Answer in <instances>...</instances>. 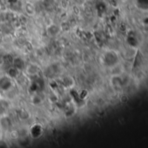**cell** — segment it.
<instances>
[{
  "label": "cell",
  "mask_w": 148,
  "mask_h": 148,
  "mask_svg": "<svg viewBox=\"0 0 148 148\" xmlns=\"http://www.w3.org/2000/svg\"><path fill=\"white\" fill-rule=\"evenodd\" d=\"M101 62L102 64L108 68V69H113L117 67L120 62V57L118 52L113 49H108L106 50L101 57Z\"/></svg>",
  "instance_id": "1"
},
{
  "label": "cell",
  "mask_w": 148,
  "mask_h": 148,
  "mask_svg": "<svg viewBox=\"0 0 148 148\" xmlns=\"http://www.w3.org/2000/svg\"><path fill=\"white\" fill-rule=\"evenodd\" d=\"M130 82V77L128 75L117 74L113 75L111 78L112 86L116 89H123Z\"/></svg>",
  "instance_id": "2"
},
{
  "label": "cell",
  "mask_w": 148,
  "mask_h": 148,
  "mask_svg": "<svg viewBox=\"0 0 148 148\" xmlns=\"http://www.w3.org/2000/svg\"><path fill=\"white\" fill-rule=\"evenodd\" d=\"M13 87V79H11L7 75L0 76V91L1 92H8Z\"/></svg>",
  "instance_id": "3"
},
{
  "label": "cell",
  "mask_w": 148,
  "mask_h": 148,
  "mask_svg": "<svg viewBox=\"0 0 148 148\" xmlns=\"http://www.w3.org/2000/svg\"><path fill=\"white\" fill-rule=\"evenodd\" d=\"M43 134H44V127L38 123L33 125L30 129V135L33 139L40 138L43 135Z\"/></svg>",
  "instance_id": "4"
},
{
  "label": "cell",
  "mask_w": 148,
  "mask_h": 148,
  "mask_svg": "<svg viewBox=\"0 0 148 148\" xmlns=\"http://www.w3.org/2000/svg\"><path fill=\"white\" fill-rule=\"evenodd\" d=\"M24 70L27 73V75L31 76H35L39 72V67L35 63H30V64H26Z\"/></svg>",
  "instance_id": "5"
},
{
  "label": "cell",
  "mask_w": 148,
  "mask_h": 148,
  "mask_svg": "<svg viewBox=\"0 0 148 148\" xmlns=\"http://www.w3.org/2000/svg\"><path fill=\"white\" fill-rule=\"evenodd\" d=\"M13 66L16 67L17 69H18L20 71H22V70H24V69H25L26 64H25L24 61L22 58H20V57H16V58L13 59Z\"/></svg>",
  "instance_id": "6"
},
{
  "label": "cell",
  "mask_w": 148,
  "mask_h": 148,
  "mask_svg": "<svg viewBox=\"0 0 148 148\" xmlns=\"http://www.w3.org/2000/svg\"><path fill=\"white\" fill-rule=\"evenodd\" d=\"M20 70L18 69H17L16 67H14V66H12V67H10V68H9L8 69V70H7V75L8 76H10L11 79H16V78H17L18 77V75H19V74H20Z\"/></svg>",
  "instance_id": "7"
},
{
  "label": "cell",
  "mask_w": 148,
  "mask_h": 148,
  "mask_svg": "<svg viewBox=\"0 0 148 148\" xmlns=\"http://www.w3.org/2000/svg\"><path fill=\"white\" fill-rule=\"evenodd\" d=\"M24 10H25V12H26L28 15H30V16H31V15H33V14L35 13V7H34V5L31 4V3H27V4L25 5Z\"/></svg>",
  "instance_id": "8"
},
{
  "label": "cell",
  "mask_w": 148,
  "mask_h": 148,
  "mask_svg": "<svg viewBox=\"0 0 148 148\" xmlns=\"http://www.w3.org/2000/svg\"><path fill=\"white\" fill-rule=\"evenodd\" d=\"M31 102L33 103V105H36V106H38V105H41L43 103V100L42 98L38 95H35L32 96L31 98Z\"/></svg>",
  "instance_id": "9"
},
{
  "label": "cell",
  "mask_w": 148,
  "mask_h": 148,
  "mask_svg": "<svg viewBox=\"0 0 148 148\" xmlns=\"http://www.w3.org/2000/svg\"><path fill=\"white\" fill-rule=\"evenodd\" d=\"M1 117H2V116H0V119H1Z\"/></svg>",
  "instance_id": "10"
}]
</instances>
